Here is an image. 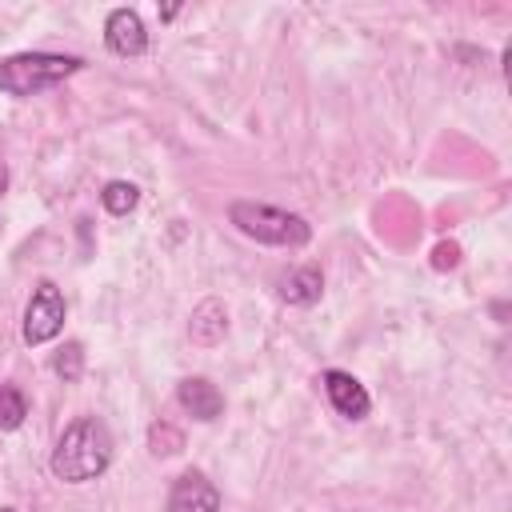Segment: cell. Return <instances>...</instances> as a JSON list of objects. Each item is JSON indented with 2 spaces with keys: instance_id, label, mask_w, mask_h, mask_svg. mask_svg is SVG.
Segmentation results:
<instances>
[{
  "instance_id": "6da1fadb",
  "label": "cell",
  "mask_w": 512,
  "mask_h": 512,
  "mask_svg": "<svg viewBox=\"0 0 512 512\" xmlns=\"http://www.w3.org/2000/svg\"><path fill=\"white\" fill-rule=\"evenodd\" d=\"M108 464H112V432L96 416L72 420L52 448V476L64 484L96 480L108 472Z\"/></svg>"
},
{
  "instance_id": "7a4b0ae2",
  "label": "cell",
  "mask_w": 512,
  "mask_h": 512,
  "mask_svg": "<svg viewBox=\"0 0 512 512\" xmlns=\"http://www.w3.org/2000/svg\"><path fill=\"white\" fill-rule=\"evenodd\" d=\"M228 220L260 240V244H276V248H300L312 240V224L288 208H272V204H256V200H232L228 204Z\"/></svg>"
},
{
  "instance_id": "3957f363",
  "label": "cell",
  "mask_w": 512,
  "mask_h": 512,
  "mask_svg": "<svg viewBox=\"0 0 512 512\" xmlns=\"http://www.w3.org/2000/svg\"><path fill=\"white\" fill-rule=\"evenodd\" d=\"M84 68L80 56H60V52H16L0 60V88L8 96H36Z\"/></svg>"
},
{
  "instance_id": "277c9868",
  "label": "cell",
  "mask_w": 512,
  "mask_h": 512,
  "mask_svg": "<svg viewBox=\"0 0 512 512\" xmlns=\"http://www.w3.org/2000/svg\"><path fill=\"white\" fill-rule=\"evenodd\" d=\"M64 328V292L52 280H40L32 288V300L24 308V344H48Z\"/></svg>"
},
{
  "instance_id": "5b68a950",
  "label": "cell",
  "mask_w": 512,
  "mask_h": 512,
  "mask_svg": "<svg viewBox=\"0 0 512 512\" xmlns=\"http://www.w3.org/2000/svg\"><path fill=\"white\" fill-rule=\"evenodd\" d=\"M104 44L116 52V56H144L148 52V32H144V20L136 8H112L108 20H104Z\"/></svg>"
},
{
  "instance_id": "8992f818",
  "label": "cell",
  "mask_w": 512,
  "mask_h": 512,
  "mask_svg": "<svg viewBox=\"0 0 512 512\" xmlns=\"http://www.w3.org/2000/svg\"><path fill=\"white\" fill-rule=\"evenodd\" d=\"M168 512H220V492L204 472H184L168 488Z\"/></svg>"
},
{
  "instance_id": "52a82bcc",
  "label": "cell",
  "mask_w": 512,
  "mask_h": 512,
  "mask_svg": "<svg viewBox=\"0 0 512 512\" xmlns=\"http://www.w3.org/2000/svg\"><path fill=\"white\" fill-rule=\"evenodd\" d=\"M324 392H328V404H332L340 416H348V420H364V416H368V408H372V400H368L364 384H360L352 372L328 368V372H324Z\"/></svg>"
},
{
  "instance_id": "ba28073f",
  "label": "cell",
  "mask_w": 512,
  "mask_h": 512,
  "mask_svg": "<svg viewBox=\"0 0 512 512\" xmlns=\"http://www.w3.org/2000/svg\"><path fill=\"white\" fill-rule=\"evenodd\" d=\"M176 400H180V408H184L192 420H200V424H208V420H216V416L224 412V392H220L212 380H204V376L180 380Z\"/></svg>"
},
{
  "instance_id": "9c48e42d",
  "label": "cell",
  "mask_w": 512,
  "mask_h": 512,
  "mask_svg": "<svg viewBox=\"0 0 512 512\" xmlns=\"http://www.w3.org/2000/svg\"><path fill=\"white\" fill-rule=\"evenodd\" d=\"M276 292H280V300H284V304H300V308H308V304H316V300H320V292H324V272H320L316 264L292 268V272H284V276H280Z\"/></svg>"
},
{
  "instance_id": "30bf717a",
  "label": "cell",
  "mask_w": 512,
  "mask_h": 512,
  "mask_svg": "<svg viewBox=\"0 0 512 512\" xmlns=\"http://www.w3.org/2000/svg\"><path fill=\"white\" fill-rule=\"evenodd\" d=\"M224 332H228V308H224L220 300L196 304L192 324H188V336H192L196 344H216V340H224Z\"/></svg>"
},
{
  "instance_id": "8fae6325",
  "label": "cell",
  "mask_w": 512,
  "mask_h": 512,
  "mask_svg": "<svg viewBox=\"0 0 512 512\" xmlns=\"http://www.w3.org/2000/svg\"><path fill=\"white\" fill-rule=\"evenodd\" d=\"M136 200H140V188L128 184V180H108L104 192H100V204H104L112 216H128V212L136 208Z\"/></svg>"
},
{
  "instance_id": "7c38bea8",
  "label": "cell",
  "mask_w": 512,
  "mask_h": 512,
  "mask_svg": "<svg viewBox=\"0 0 512 512\" xmlns=\"http://www.w3.org/2000/svg\"><path fill=\"white\" fill-rule=\"evenodd\" d=\"M24 416H28V400H24V392H20L16 384H0V432L20 428Z\"/></svg>"
},
{
  "instance_id": "4fadbf2b",
  "label": "cell",
  "mask_w": 512,
  "mask_h": 512,
  "mask_svg": "<svg viewBox=\"0 0 512 512\" xmlns=\"http://www.w3.org/2000/svg\"><path fill=\"white\" fill-rule=\"evenodd\" d=\"M52 372L60 376V380H80V372H84V344L80 340H68L56 356H52Z\"/></svg>"
},
{
  "instance_id": "5bb4252c",
  "label": "cell",
  "mask_w": 512,
  "mask_h": 512,
  "mask_svg": "<svg viewBox=\"0 0 512 512\" xmlns=\"http://www.w3.org/2000/svg\"><path fill=\"white\" fill-rule=\"evenodd\" d=\"M460 256H456V244H440L436 248V268H452Z\"/></svg>"
},
{
  "instance_id": "9a60e30c",
  "label": "cell",
  "mask_w": 512,
  "mask_h": 512,
  "mask_svg": "<svg viewBox=\"0 0 512 512\" xmlns=\"http://www.w3.org/2000/svg\"><path fill=\"white\" fill-rule=\"evenodd\" d=\"M4 192H8V164L0 160V196H4Z\"/></svg>"
},
{
  "instance_id": "2e32d148",
  "label": "cell",
  "mask_w": 512,
  "mask_h": 512,
  "mask_svg": "<svg viewBox=\"0 0 512 512\" xmlns=\"http://www.w3.org/2000/svg\"><path fill=\"white\" fill-rule=\"evenodd\" d=\"M0 512H16V508H0Z\"/></svg>"
}]
</instances>
